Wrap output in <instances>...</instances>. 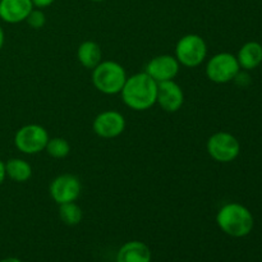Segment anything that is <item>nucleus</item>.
I'll use <instances>...</instances> for the list:
<instances>
[{
	"instance_id": "1",
	"label": "nucleus",
	"mask_w": 262,
	"mask_h": 262,
	"mask_svg": "<svg viewBox=\"0 0 262 262\" xmlns=\"http://www.w3.org/2000/svg\"><path fill=\"white\" fill-rule=\"evenodd\" d=\"M123 102L129 109L145 112L156 104L158 82L151 78L146 72H140L128 77L120 91Z\"/></svg>"
},
{
	"instance_id": "2",
	"label": "nucleus",
	"mask_w": 262,
	"mask_h": 262,
	"mask_svg": "<svg viewBox=\"0 0 262 262\" xmlns=\"http://www.w3.org/2000/svg\"><path fill=\"white\" fill-rule=\"evenodd\" d=\"M216 224L223 233L232 238H245L252 232L255 219L250 210L238 202H229L220 207Z\"/></svg>"
},
{
	"instance_id": "3",
	"label": "nucleus",
	"mask_w": 262,
	"mask_h": 262,
	"mask_svg": "<svg viewBox=\"0 0 262 262\" xmlns=\"http://www.w3.org/2000/svg\"><path fill=\"white\" fill-rule=\"evenodd\" d=\"M92 83L104 95H118L122 91L128 76L124 67L114 60H102L92 69Z\"/></svg>"
},
{
	"instance_id": "4",
	"label": "nucleus",
	"mask_w": 262,
	"mask_h": 262,
	"mask_svg": "<svg viewBox=\"0 0 262 262\" xmlns=\"http://www.w3.org/2000/svg\"><path fill=\"white\" fill-rule=\"evenodd\" d=\"M178 63L187 68H196L201 66L207 56V43L204 37L196 33L182 36L176 45V54Z\"/></svg>"
},
{
	"instance_id": "5",
	"label": "nucleus",
	"mask_w": 262,
	"mask_h": 262,
	"mask_svg": "<svg viewBox=\"0 0 262 262\" xmlns=\"http://www.w3.org/2000/svg\"><path fill=\"white\" fill-rule=\"evenodd\" d=\"M206 151L210 158L217 163H232L239 156L241 143L232 133L219 130L209 137L206 142Z\"/></svg>"
},
{
	"instance_id": "6",
	"label": "nucleus",
	"mask_w": 262,
	"mask_h": 262,
	"mask_svg": "<svg viewBox=\"0 0 262 262\" xmlns=\"http://www.w3.org/2000/svg\"><path fill=\"white\" fill-rule=\"evenodd\" d=\"M49 133L46 128L40 124H26L15 132L13 142L15 148L25 155H36L45 151L49 141Z\"/></svg>"
},
{
	"instance_id": "7",
	"label": "nucleus",
	"mask_w": 262,
	"mask_h": 262,
	"mask_svg": "<svg viewBox=\"0 0 262 262\" xmlns=\"http://www.w3.org/2000/svg\"><path fill=\"white\" fill-rule=\"evenodd\" d=\"M241 71L237 56L232 53H217L207 60L206 77L217 84H225L232 82Z\"/></svg>"
},
{
	"instance_id": "8",
	"label": "nucleus",
	"mask_w": 262,
	"mask_h": 262,
	"mask_svg": "<svg viewBox=\"0 0 262 262\" xmlns=\"http://www.w3.org/2000/svg\"><path fill=\"white\" fill-rule=\"evenodd\" d=\"M82 192V183L78 177L73 174H60L51 181L49 194L56 205L76 202Z\"/></svg>"
},
{
	"instance_id": "9",
	"label": "nucleus",
	"mask_w": 262,
	"mask_h": 262,
	"mask_svg": "<svg viewBox=\"0 0 262 262\" xmlns=\"http://www.w3.org/2000/svg\"><path fill=\"white\" fill-rule=\"evenodd\" d=\"M92 129L95 135L105 140L117 138L124 132L125 118L117 110H105L95 117Z\"/></svg>"
},
{
	"instance_id": "10",
	"label": "nucleus",
	"mask_w": 262,
	"mask_h": 262,
	"mask_svg": "<svg viewBox=\"0 0 262 262\" xmlns=\"http://www.w3.org/2000/svg\"><path fill=\"white\" fill-rule=\"evenodd\" d=\"M181 69V64L178 63L174 55L169 54H161L151 59L146 66L145 72L155 79L158 83L165 81H171L176 78Z\"/></svg>"
},
{
	"instance_id": "11",
	"label": "nucleus",
	"mask_w": 262,
	"mask_h": 262,
	"mask_svg": "<svg viewBox=\"0 0 262 262\" xmlns=\"http://www.w3.org/2000/svg\"><path fill=\"white\" fill-rule=\"evenodd\" d=\"M156 104L166 113H177L184 104V92L174 79L158 83Z\"/></svg>"
},
{
	"instance_id": "12",
	"label": "nucleus",
	"mask_w": 262,
	"mask_h": 262,
	"mask_svg": "<svg viewBox=\"0 0 262 262\" xmlns=\"http://www.w3.org/2000/svg\"><path fill=\"white\" fill-rule=\"evenodd\" d=\"M31 0H2L0 2V19L9 25L25 22L33 9Z\"/></svg>"
},
{
	"instance_id": "13",
	"label": "nucleus",
	"mask_w": 262,
	"mask_h": 262,
	"mask_svg": "<svg viewBox=\"0 0 262 262\" xmlns=\"http://www.w3.org/2000/svg\"><path fill=\"white\" fill-rule=\"evenodd\" d=\"M152 252L151 248L141 241L125 242L118 250L115 262H151Z\"/></svg>"
},
{
	"instance_id": "14",
	"label": "nucleus",
	"mask_w": 262,
	"mask_h": 262,
	"mask_svg": "<svg viewBox=\"0 0 262 262\" xmlns=\"http://www.w3.org/2000/svg\"><path fill=\"white\" fill-rule=\"evenodd\" d=\"M235 56L241 69L252 71L262 63V45L257 41H248L239 49Z\"/></svg>"
},
{
	"instance_id": "15",
	"label": "nucleus",
	"mask_w": 262,
	"mask_h": 262,
	"mask_svg": "<svg viewBox=\"0 0 262 262\" xmlns=\"http://www.w3.org/2000/svg\"><path fill=\"white\" fill-rule=\"evenodd\" d=\"M77 59L86 69H94L102 61L101 46L91 40L83 41L77 49Z\"/></svg>"
},
{
	"instance_id": "16",
	"label": "nucleus",
	"mask_w": 262,
	"mask_h": 262,
	"mask_svg": "<svg viewBox=\"0 0 262 262\" xmlns=\"http://www.w3.org/2000/svg\"><path fill=\"white\" fill-rule=\"evenodd\" d=\"M7 178L15 183H25L32 177V166L25 159L13 158L5 161Z\"/></svg>"
},
{
	"instance_id": "17",
	"label": "nucleus",
	"mask_w": 262,
	"mask_h": 262,
	"mask_svg": "<svg viewBox=\"0 0 262 262\" xmlns=\"http://www.w3.org/2000/svg\"><path fill=\"white\" fill-rule=\"evenodd\" d=\"M59 217L68 227H76L83 219V211L76 202L59 205Z\"/></svg>"
},
{
	"instance_id": "18",
	"label": "nucleus",
	"mask_w": 262,
	"mask_h": 262,
	"mask_svg": "<svg viewBox=\"0 0 262 262\" xmlns=\"http://www.w3.org/2000/svg\"><path fill=\"white\" fill-rule=\"evenodd\" d=\"M45 151L53 159H64L71 152V145H69V142L66 138L53 137L49 138Z\"/></svg>"
},
{
	"instance_id": "19",
	"label": "nucleus",
	"mask_w": 262,
	"mask_h": 262,
	"mask_svg": "<svg viewBox=\"0 0 262 262\" xmlns=\"http://www.w3.org/2000/svg\"><path fill=\"white\" fill-rule=\"evenodd\" d=\"M33 30H41L46 25V15L40 8H33L25 20Z\"/></svg>"
},
{
	"instance_id": "20",
	"label": "nucleus",
	"mask_w": 262,
	"mask_h": 262,
	"mask_svg": "<svg viewBox=\"0 0 262 262\" xmlns=\"http://www.w3.org/2000/svg\"><path fill=\"white\" fill-rule=\"evenodd\" d=\"M246 72H247V71H246ZM246 72H242V71L238 72V74L235 76V78L233 79V81L237 82V83L241 84V86H245V84L250 83V76H248Z\"/></svg>"
},
{
	"instance_id": "21",
	"label": "nucleus",
	"mask_w": 262,
	"mask_h": 262,
	"mask_svg": "<svg viewBox=\"0 0 262 262\" xmlns=\"http://www.w3.org/2000/svg\"><path fill=\"white\" fill-rule=\"evenodd\" d=\"M35 8H40V9H43V8H48L53 4L55 0H31Z\"/></svg>"
},
{
	"instance_id": "22",
	"label": "nucleus",
	"mask_w": 262,
	"mask_h": 262,
	"mask_svg": "<svg viewBox=\"0 0 262 262\" xmlns=\"http://www.w3.org/2000/svg\"><path fill=\"white\" fill-rule=\"evenodd\" d=\"M7 179V173H5V161L0 160V186L5 182Z\"/></svg>"
},
{
	"instance_id": "23",
	"label": "nucleus",
	"mask_w": 262,
	"mask_h": 262,
	"mask_svg": "<svg viewBox=\"0 0 262 262\" xmlns=\"http://www.w3.org/2000/svg\"><path fill=\"white\" fill-rule=\"evenodd\" d=\"M5 42V32H4V28H3L2 23H0V50L3 49Z\"/></svg>"
},
{
	"instance_id": "24",
	"label": "nucleus",
	"mask_w": 262,
	"mask_h": 262,
	"mask_svg": "<svg viewBox=\"0 0 262 262\" xmlns=\"http://www.w3.org/2000/svg\"><path fill=\"white\" fill-rule=\"evenodd\" d=\"M0 262H22V261L17 257H5L3 258V260H0Z\"/></svg>"
},
{
	"instance_id": "25",
	"label": "nucleus",
	"mask_w": 262,
	"mask_h": 262,
	"mask_svg": "<svg viewBox=\"0 0 262 262\" xmlns=\"http://www.w3.org/2000/svg\"><path fill=\"white\" fill-rule=\"evenodd\" d=\"M90 2H94V3H101V2H105V0H90Z\"/></svg>"
},
{
	"instance_id": "26",
	"label": "nucleus",
	"mask_w": 262,
	"mask_h": 262,
	"mask_svg": "<svg viewBox=\"0 0 262 262\" xmlns=\"http://www.w3.org/2000/svg\"><path fill=\"white\" fill-rule=\"evenodd\" d=\"M0 2H2V0H0Z\"/></svg>"
}]
</instances>
